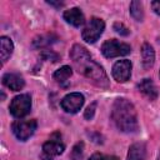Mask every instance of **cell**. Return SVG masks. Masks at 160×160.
I'll use <instances>...</instances> for the list:
<instances>
[{
  "label": "cell",
  "mask_w": 160,
  "mask_h": 160,
  "mask_svg": "<svg viewBox=\"0 0 160 160\" xmlns=\"http://www.w3.org/2000/svg\"><path fill=\"white\" fill-rule=\"evenodd\" d=\"M84 95L80 94V92H71V94H68L60 102L61 108L66 111V112H71V114H75L78 112L81 106L84 105Z\"/></svg>",
  "instance_id": "obj_8"
},
{
  "label": "cell",
  "mask_w": 160,
  "mask_h": 160,
  "mask_svg": "<svg viewBox=\"0 0 160 160\" xmlns=\"http://www.w3.org/2000/svg\"><path fill=\"white\" fill-rule=\"evenodd\" d=\"M89 160H119V158L111 156V155H104V154H100V152H95L94 155L90 156Z\"/></svg>",
  "instance_id": "obj_19"
},
{
  "label": "cell",
  "mask_w": 160,
  "mask_h": 160,
  "mask_svg": "<svg viewBox=\"0 0 160 160\" xmlns=\"http://www.w3.org/2000/svg\"><path fill=\"white\" fill-rule=\"evenodd\" d=\"M36 126H38V122L34 119H31V120H16L12 122L11 129H12L14 135L19 140L25 141L35 132Z\"/></svg>",
  "instance_id": "obj_7"
},
{
  "label": "cell",
  "mask_w": 160,
  "mask_h": 160,
  "mask_svg": "<svg viewBox=\"0 0 160 160\" xmlns=\"http://www.w3.org/2000/svg\"><path fill=\"white\" fill-rule=\"evenodd\" d=\"M139 91L145 95L149 100H155L158 98V89L151 79H142L138 85Z\"/></svg>",
  "instance_id": "obj_11"
},
{
  "label": "cell",
  "mask_w": 160,
  "mask_h": 160,
  "mask_svg": "<svg viewBox=\"0 0 160 160\" xmlns=\"http://www.w3.org/2000/svg\"><path fill=\"white\" fill-rule=\"evenodd\" d=\"M2 84L5 86H8L12 91H19V90H21L24 88L25 81H24V79L19 74L8 72V74H5L2 76Z\"/></svg>",
  "instance_id": "obj_10"
},
{
  "label": "cell",
  "mask_w": 160,
  "mask_h": 160,
  "mask_svg": "<svg viewBox=\"0 0 160 160\" xmlns=\"http://www.w3.org/2000/svg\"><path fill=\"white\" fill-rule=\"evenodd\" d=\"M71 74H72L71 68L68 66V65H65V66H61L59 70H56V71L54 72V79H55L59 84H64V82L68 81V79L71 76Z\"/></svg>",
  "instance_id": "obj_16"
},
{
  "label": "cell",
  "mask_w": 160,
  "mask_h": 160,
  "mask_svg": "<svg viewBox=\"0 0 160 160\" xmlns=\"http://www.w3.org/2000/svg\"><path fill=\"white\" fill-rule=\"evenodd\" d=\"M50 42H51V35H48L46 38L40 36V38H38V39L34 40V45L35 46H44V45H48Z\"/></svg>",
  "instance_id": "obj_21"
},
{
  "label": "cell",
  "mask_w": 160,
  "mask_h": 160,
  "mask_svg": "<svg viewBox=\"0 0 160 160\" xmlns=\"http://www.w3.org/2000/svg\"><path fill=\"white\" fill-rule=\"evenodd\" d=\"M111 118L122 132H134L138 130V118L134 105L128 99H116L112 105Z\"/></svg>",
  "instance_id": "obj_2"
},
{
  "label": "cell",
  "mask_w": 160,
  "mask_h": 160,
  "mask_svg": "<svg viewBox=\"0 0 160 160\" xmlns=\"http://www.w3.org/2000/svg\"><path fill=\"white\" fill-rule=\"evenodd\" d=\"M64 19L66 20V22L71 24L75 28H79L84 24L85 19H84V14L81 12V10L79 8H72L69 9L64 12Z\"/></svg>",
  "instance_id": "obj_12"
},
{
  "label": "cell",
  "mask_w": 160,
  "mask_h": 160,
  "mask_svg": "<svg viewBox=\"0 0 160 160\" xmlns=\"http://www.w3.org/2000/svg\"><path fill=\"white\" fill-rule=\"evenodd\" d=\"M48 4H50V5H55V6H62V2H54V1H48Z\"/></svg>",
  "instance_id": "obj_24"
},
{
  "label": "cell",
  "mask_w": 160,
  "mask_h": 160,
  "mask_svg": "<svg viewBox=\"0 0 160 160\" xmlns=\"http://www.w3.org/2000/svg\"><path fill=\"white\" fill-rule=\"evenodd\" d=\"M70 58L74 62V66L80 74L91 80L96 86L109 88V79L106 72L98 62L91 59L90 54L84 46L79 44L74 45L70 50Z\"/></svg>",
  "instance_id": "obj_1"
},
{
  "label": "cell",
  "mask_w": 160,
  "mask_h": 160,
  "mask_svg": "<svg viewBox=\"0 0 160 160\" xmlns=\"http://www.w3.org/2000/svg\"><path fill=\"white\" fill-rule=\"evenodd\" d=\"M114 30H115L118 34H120V35H124V36L129 35V29H128L124 24H121V22H115V24H114Z\"/></svg>",
  "instance_id": "obj_20"
},
{
  "label": "cell",
  "mask_w": 160,
  "mask_h": 160,
  "mask_svg": "<svg viewBox=\"0 0 160 160\" xmlns=\"http://www.w3.org/2000/svg\"><path fill=\"white\" fill-rule=\"evenodd\" d=\"M0 44H1V62L4 64L11 56L12 50H14V44L8 36H1Z\"/></svg>",
  "instance_id": "obj_15"
},
{
  "label": "cell",
  "mask_w": 160,
  "mask_h": 160,
  "mask_svg": "<svg viewBox=\"0 0 160 160\" xmlns=\"http://www.w3.org/2000/svg\"><path fill=\"white\" fill-rule=\"evenodd\" d=\"M131 75V62L130 60H119L112 66V76L118 82H125Z\"/></svg>",
  "instance_id": "obj_9"
},
{
  "label": "cell",
  "mask_w": 160,
  "mask_h": 160,
  "mask_svg": "<svg viewBox=\"0 0 160 160\" xmlns=\"http://www.w3.org/2000/svg\"><path fill=\"white\" fill-rule=\"evenodd\" d=\"M95 108H96V102H92L91 105H89V106L86 108V110H85V114H84L85 119L90 120V119L94 116V112H95Z\"/></svg>",
  "instance_id": "obj_22"
},
{
  "label": "cell",
  "mask_w": 160,
  "mask_h": 160,
  "mask_svg": "<svg viewBox=\"0 0 160 160\" xmlns=\"http://www.w3.org/2000/svg\"><path fill=\"white\" fill-rule=\"evenodd\" d=\"M104 29H105V24H104V21L101 19L91 18L89 20V22L86 24V26L84 28V30L81 32V36L86 42L92 44L100 38V35L102 34Z\"/></svg>",
  "instance_id": "obj_4"
},
{
  "label": "cell",
  "mask_w": 160,
  "mask_h": 160,
  "mask_svg": "<svg viewBox=\"0 0 160 160\" xmlns=\"http://www.w3.org/2000/svg\"><path fill=\"white\" fill-rule=\"evenodd\" d=\"M82 148H84L82 142H78L74 146V149L71 151V159L72 160H80L81 159V156H82Z\"/></svg>",
  "instance_id": "obj_18"
},
{
  "label": "cell",
  "mask_w": 160,
  "mask_h": 160,
  "mask_svg": "<svg viewBox=\"0 0 160 160\" xmlns=\"http://www.w3.org/2000/svg\"><path fill=\"white\" fill-rule=\"evenodd\" d=\"M145 145L142 142L132 144L129 149L128 160H145Z\"/></svg>",
  "instance_id": "obj_13"
},
{
  "label": "cell",
  "mask_w": 160,
  "mask_h": 160,
  "mask_svg": "<svg viewBox=\"0 0 160 160\" xmlns=\"http://www.w3.org/2000/svg\"><path fill=\"white\" fill-rule=\"evenodd\" d=\"M141 56H142V64L145 69H149L152 66L155 60V52L150 44H144L141 48Z\"/></svg>",
  "instance_id": "obj_14"
},
{
  "label": "cell",
  "mask_w": 160,
  "mask_h": 160,
  "mask_svg": "<svg viewBox=\"0 0 160 160\" xmlns=\"http://www.w3.org/2000/svg\"><path fill=\"white\" fill-rule=\"evenodd\" d=\"M131 51L130 45L125 42H120L115 39L106 40L101 46V52L105 58H116V56H124L128 55Z\"/></svg>",
  "instance_id": "obj_5"
},
{
  "label": "cell",
  "mask_w": 160,
  "mask_h": 160,
  "mask_svg": "<svg viewBox=\"0 0 160 160\" xmlns=\"http://www.w3.org/2000/svg\"><path fill=\"white\" fill-rule=\"evenodd\" d=\"M10 112L15 118H24L30 112L31 109V98L28 94H21L15 96L10 102Z\"/></svg>",
  "instance_id": "obj_6"
},
{
  "label": "cell",
  "mask_w": 160,
  "mask_h": 160,
  "mask_svg": "<svg viewBox=\"0 0 160 160\" xmlns=\"http://www.w3.org/2000/svg\"><path fill=\"white\" fill-rule=\"evenodd\" d=\"M158 160H160V151H159V156H158Z\"/></svg>",
  "instance_id": "obj_25"
},
{
  "label": "cell",
  "mask_w": 160,
  "mask_h": 160,
  "mask_svg": "<svg viewBox=\"0 0 160 160\" xmlns=\"http://www.w3.org/2000/svg\"><path fill=\"white\" fill-rule=\"evenodd\" d=\"M130 14L136 21H142L144 11H142V5H141L140 1H131V4H130Z\"/></svg>",
  "instance_id": "obj_17"
},
{
  "label": "cell",
  "mask_w": 160,
  "mask_h": 160,
  "mask_svg": "<svg viewBox=\"0 0 160 160\" xmlns=\"http://www.w3.org/2000/svg\"><path fill=\"white\" fill-rule=\"evenodd\" d=\"M151 8H152V10L155 11V14L160 15V0L152 1V2H151Z\"/></svg>",
  "instance_id": "obj_23"
},
{
  "label": "cell",
  "mask_w": 160,
  "mask_h": 160,
  "mask_svg": "<svg viewBox=\"0 0 160 160\" xmlns=\"http://www.w3.org/2000/svg\"><path fill=\"white\" fill-rule=\"evenodd\" d=\"M65 149L64 142L61 141V135L59 132H54L51 138L42 145V160H54L55 156L60 155Z\"/></svg>",
  "instance_id": "obj_3"
}]
</instances>
